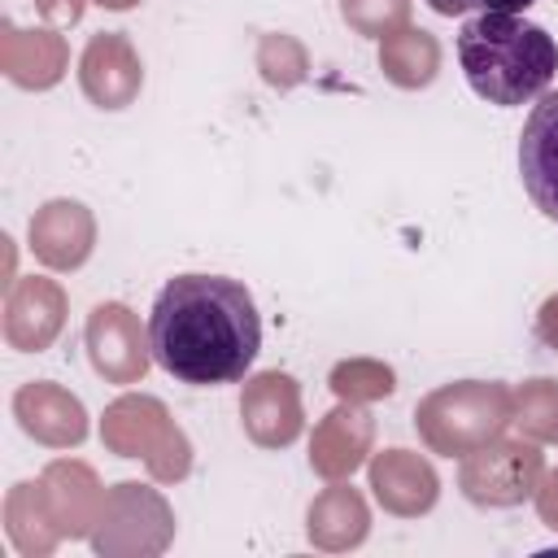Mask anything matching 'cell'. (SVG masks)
<instances>
[{
	"instance_id": "1",
	"label": "cell",
	"mask_w": 558,
	"mask_h": 558,
	"mask_svg": "<svg viewBox=\"0 0 558 558\" xmlns=\"http://www.w3.org/2000/svg\"><path fill=\"white\" fill-rule=\"evenodd\" d=\"M148 349L179 384H235L262 349L257 301L227 275H174L148 310Z\"/></svg>"
},
{
	"instance_id": "2",
	"label": "cell",
	"mask_w": 558,
	"mask_h": 558,
	"mask_svg": "<svg viewBox=\"0 0 558 558\" xmlns=\"http://www.w3.org/2000/svg\"><path fill=\"white\" fill-rule=\"evenodd\" d=\"M458 65L480 100L514 109L545 96L558 70V44L523 13H475L458 31Z\"/></svg>"
},
{
	"instance_id": "3",
	"label": "cell",
	"mask_w": 558,
	"mask_h": 558,
	"mask_svg": "<svg viewBox=\"0 0 558 558\" xmlns=\"http://www.w3.org/2000/svg\"><path fill=\"white\" fill-rule=\"evenodd\" d=\"M519 174L536 209L558 222V92L541 96L519 135Z\"/></svg>"
},
{
	"instance_id": "4",
	"label": "cell",
	"mask_w": 558,
	"mask_h": 558,
	"mask_svg": "<svg viewBox=\"0 0 558 558\" xmlns=\"http://www.w3.org/2000/svg\"><path fill=\"white\" fill-rule=\"evenodd\" d=\"M436 13H523L536 0H427Z\"/></svg>"
}]
</instances>
